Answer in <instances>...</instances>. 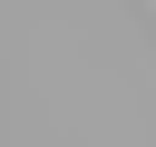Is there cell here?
Returning a JSON list of instances; mask_svg holds the SVG:
<instances>
[{
	"instance_id": "1",
	"label": "cell",
	"mask_w": 156,
	"mask_h": 147,
	"mask_svg": "<svg viewBox=\"0 0 156 147\" xmlns=\"http://www.w3.org/2000/svg\"><path fill=\"white\" fill-rule=\"evenodd\" d=\"M146 10H156V0H146Z\"/></svg>"
}]
</instances>
